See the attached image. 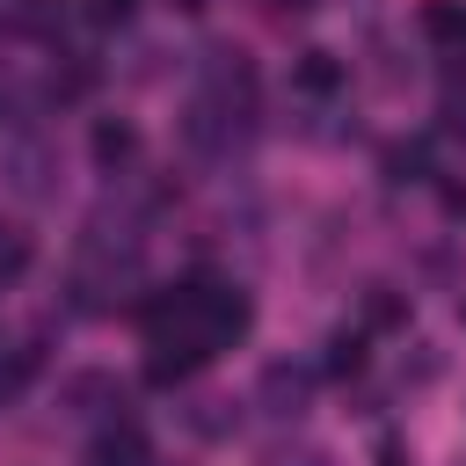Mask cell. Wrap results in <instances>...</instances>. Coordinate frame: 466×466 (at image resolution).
I'll use <instances>...</instances> for the list:
<instances>
[{
	"label": "cell",
	"mask_w": 466,
	"mask_h": 466,
	"mask_svg": "<svg viewBox=\"0 0 466 466\" xmlns=\"http://www.w3.org/2000/svg\"><path fill=\"white\" fill-rule=\"evenodd\" d=\"M379 167H386V182H430V138H393L379 153Z\"/></svg>",
	"instance_id": "cell-12"
},
{
	"label": "cell",
	"mask_w": 466,
	"mask_h": 466,
	"mask_svg": "<svg viewBox=\"0 0 466 466\" xmlns=\"http://www.w3.org/2000/svg\"><path fill=\"white\" fill-rule=\"evenodd\" d=\"M29 269V233L22 226H0V284H15Z\"/></svg>",
	"instance_id": "cell-19"
},
{
	"label": "cell",
	"mask_w": 466,
	"mask_h": 466,
	"mask_svg": "<svg viewBox=\"0 0 466 466\" xmlns=\"http://www.w3.org/2000/svg\"><path fill=\"white\" fill-rule=\"evenodd\" d=\"M320 0H262V15H277V22H291V15H313Z\"/></svg>",
	"instance_id": "cell-21"
},
{
	"label": "cell",
	"mask_w": 466,
	"mask_h": 466,
	"mask_svg": "<svg viewBox=\"0 0 466 466\" xmlns=\"http://www.w3.org/2000/svg\"><path fill=\"white\" fill-rule=\"evenodd\" d=\"M95 80H102L95 58H66V66L51 73V95H58V102H80V95H95Z\"/></svg>",
	"instance_id": "cell-16"
},
{
	"label": "cell",
	"mask_w": 466,
	"mask_h": 466,
	"mask_svg": "<svg viewBox=\"0 0 466 466\" xmlns=\"http://www.w3.org/2000/svg\"><path fill=\"white\" fill-rule=\"evenodd\" d=\"M320 364H328V379H357V371H364V335H357V328L328 335V357H320Z\"/></svg>",
	"instance_id": "cell-15"
},
{
	"label": "cell",
	"mask_w": 466,
	"mask_h": 466,
	"mask_svg": "<svg viewBox=\"0 0 466 466\" xmlns=\"http://www.w3.org/2000/svg\"><path fill=\"white\" fill-rule=\"evenodd\" d=\"M342 80H350V66H342L335 51H299V58H291V87H299V95H313V102L342 95Z\"/></svg>",
	"instance_id": "cell-8"
},
{
	"label": "cell",
	"mask_w": 466,
	"mask_h": 466,
	"mask_svg": "<svg viewBox=\"0 0 466 466\" xmlns=\"http://www.w3.org/2000/svg\"><path fill=\"white\" fill-rule=\"evenodd\" d=\"M87 146H95V167H109V175H124V167L138 160V131H131V124H116V116H102Z\"/></svg>",
	"instance_id": "cell-10"
},
{
	"label": "cell",
	"mask_w": 466,
	"mask_h": 466,
	"mask_svg": "<svg viewBox=\"0 0 466 466\" xmlns=\"http://www.w3.org/2000/svg\"><path fill=\"white\" fill-rule=\"evenodd\" d=\"M211 357H218V350H211L204 335H189V328H167V335H153L146 379H153V386H189V379H197Z\"/></svg>",
	"instance_id": "cell-4"
},
{
	"label": "cell",
	"mask_w": 466,
	"mask_h": 466,
	"mask_svg": "<svg viewBox=\"0 0 466 466\" xmlns=\"http://www.w3.org/2000/svg\"><path fill=\"white\" fill-rule=\"evenodd\" d=\"M131 15H138V0H87V22L95 29H124Z\"/></svg>",
	"instance_id": "cell-20"
},
{
	"label": "cell",
	"mask_w": 466,
	"mask_h": 466,
	"mask_svg": "<svg viewBox=\"0 0 466 466\" xmlns=\"http://www.w3.org/2000/svg\"><path fill=\"white\" fill-rule=\"evenodd\" d=\"M175 7H182V15H204V7H211V0H175Z\"/></svg>",
	"instance_id": "cell-24"
},
{
	"label": "cell",
	"mask_w": 466,
	"mask_h": 466,
	"mask_svg": "<svg viewBox=\"0 0 466 466\" xmlns=\"http://www.w3.org/2000/svg\"><path fill=\"white\" fill-rule=\"evenodd\" d=\"M87 466H153V444H146V430L138 422H109L95 444H87Z\"/></svg>",
	"instance_id": "cell-7"
},
{
	"label": "cell",
	"mask_w": 466,
	"mask_h": 466,
	"mask_svg": "<svg viewBox=\"0 0 466 466\" xmlns=\"http://www.w3.org/2000/svg\"><path fill=\"white\" fill-rule=\"evenodd\" d=\"M189 328H197L211 350H226V342H240V335L255 328V306H248V291H240V284L189 277Z\"/></svg>",
	"instance_id": "cell-1"
},
{
	"label": "cell",
	"mask_w": 466,
	"mask_h": 466,
	"mask_svg": "<svg viewBox=\"0 0 466 466\" xmlns=\"http://www.w3.org/2000/svg\"><path fill=\"white\" fill-rule=\"evenodd\" d=\"M459 313H466V306H459Z\"/></svg>",
	"instance_id": "cell-25"
},
{
	"label": "cell",
	"mask_w": 466,
	"mask_h": 466,
	"mask_svg": "<svg viewBox=\"0 0 466 466\" xmlns=\"http://www.w3.org/2000/svg\"><path fill=\"white\" fill-rule=\"evenodd\" d=\"M0 124H7V131H36V102H29L7 73H0Z\"/></svg>",
	"instance_id": "cell-18"
},
{
	"label": "cell",
	"mask_w": 466,
	"mask_h": 466,
	"mask_svg": "<svg viewBox=\"0 0 466 466\" xmlns=\"http://www.w3.org/2000/svg\"><path fill=\"white\" fill-rule=\"evenodd\" d=\"M36 364H44L36 350H0V400H15V393L36 379Z\"/></svg>",
	"instance_id": "cell-17"
},
{
	"label": "cell",
	"mask_w": 466,
	"mask_h": 466,
	"mask_svg": "<svg viewBox=\"0 0 466 466\" xmlns=\"http://www.w3.org/2000/svg\"><path fill=\"white\" fill-rule=\"evenodd\" d=\"M0 182H7V197H22V204H51V197H58V146H51L44 131H15L7 153H0Z\"/></svg>",
	"instance_id": "cell-2"
},
{
	"label": "cell",
	"mask_w": 466,
	"mask_h": 466,
	"mask_svg": "<svg viewBox=\"0 0 466 466\" xmlns=\"http://www.w3.org/2000/svg\"><path fill=\"white\" fill-rule=\"evenodd\" d=\"M422 36L444 44V51H459L466 44V0H430L422 7Z\"/></svg>",
	"instance_id": "cell-13"
},
{
	"label": "cell",
	"mask_w": 466,
	"mask_h": 466,
	"mask_svg": "<svg viewBox=\"0 0 466 466\" xmlns=\"http://www.w3.org/2000/svg\"><path fill=\"white\" fill-rule=\"evenodd\" d=\"M277 466H335L328 451H299V459H277Z\"/></svg>",
	"instance_id": "cell-23"
},
{
	"label": "cell",
	"mask_w": 466,
	"mask_h": 466,
	"mask_svg": "<svg viewBox=\"0 0 466 466\" xmlns=\"http://www.w3.org/2000/svg\"><path fill=\"white\" fill-rule=\"evenodd\" d=\"M58 400H66L73 422H95V415H116V408H124V386H116L109 371H73V379L58 386Z\"/></svg>",
	"instance_id": "cell-6"
},
{
	"label": "cell",
	"mask_w": 466,
	"mask_h": 466,
	"mask_svg": "<svg viewBox=\"0 0 466 466\" xmlns=\"http://www.w3.org/2000/svg\"><path fill=\"white\" fill-rule=\"evenodd\" d=\"M182 430H189V437H204V444H226V437L240 430V408H233L226 393H197V400L182 408Z\"/></svg>",
	"instance_id": "cell-9"
},
{
	"label": "cell",
	"mask_w": 466,
	"mask_h": 466,
	"mask_svg": "<svg viewBox=\"0 0 466 466\" xmlns=\"http://www.w3.org/2000/svg\"><path fill=\"white\" fill-rule=\"evenodd\" d=\"M197 80H204V102H218V109H233V116H255V66H248V51L240 44H204L197 51Z\"/></svg>",
	"instance_id": "cell-3"
},
{
	"label": "cell",
	"mask_w": 466,
	"mask_h": 466,
	"mask_svg": "<svg viewBox=\"0 0 466 466\" xmlns=\"http://www.w3.org/2000/svg\"><path fill=\"white\" fill-rule=\"evenodd\" d=\"M7 29H15V36H44V44H58V29H66V0H15V7H7Z\"/></svg>",
	"instance_id": "cell-11"
},
{
	"label": "cell",
	"mask_w": 466,
	"mask_h": 466,
	"mask_svg": "<svg viewBox=\"0 0 466 466\" xmlns=\"http://www.w3.org/2000/svg\"><path fill=\"white\" fill-rule=\"evenodd\" d=\"M379 466H408V444L400 437H379Z\"/></svg>",
	"instance_id": "cell-22"
},
{
	"label": "cell",
	"mask_w": 466,
	"mask_h": 466,
	"mask_svg": "<svg viewBox=\"0 0 466 466\" xmlns=\"http://www.w3.org/2000/svg\"><path fill=\"white\" fill-rule=\"evenodd\" d=\"M364 328H408V299L393 284H371L364 291Z\"/></svg>",
	"instance_id": "cell-14"
},
{
	"label": "cell",
	"mask_w": 466,
	"mask_h": 466,
	"mask_svg": "<svg viewBox=\"0 0 466 466\" xmlns=\"http://www.w3.org/2000/svg\"><path fill=\"white\" fill-rule=\"evenodd\" d=\"M255 400H262V415L299 422V415H306V400H313V371H306V364H291V357H277V364H262Z\"/></svg>",
	"instance_id": "cell-5"
}]
</instances>
